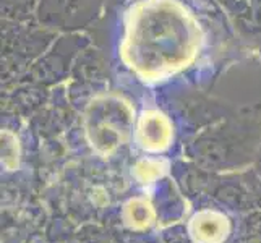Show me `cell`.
Returning a JSON list of instances; mask_svg holds the SVG:
<instances>
[{"instance_id":"cell-1","label":"cell","mask_w":261,"mask_h":243,"mask_svg":"<svg viewBox=\"0 0 261 243\" xmlns=\"http://www.w3.org/2000/svg\"><path fill=\"white\" fill-rule=\"evenodd\" d=\"M44 15L62 24L85 23L94 10V0H44Z\"/></svg>"},{"instance_id":"cell-2","label":"cell","mask_w":261,"mask_h":243,"mask_svg":"<svg viewBox=\"0 0 261 243\" xmlns=\"http://www.w3.org/2000/svg\"><path fill=\"white\" fill-rule=\"evenodd\" d=\"M190 230L198 243H221L227 235V221L221 214L201 212L193 218Z\"/></svg>"},{"instance_id":"cell-3","label":"cell","mask_w":261,"mask_h":243,"mask_svg":"<svg viewBox=\"0 0 261 243\" xmlns=\"http://www.w3.org/2000/svg\"><path fill=\"white\" fill-rule=\"evenodd\" d=\"M125 218L132 227H148L152 221V209L145 201H132L125 209Z\"/></svg>"},{"instance_id":"cell-4","label":"cell","mask_w":261,"mask_h":243,"mask_svg":"<svg viewBox=\"0 0 261 243\" xmlns=\"http://www.w3.org/2000/svg\"><path fill=\"white\" fill-rule=\"evenodd\" d=\"M7 4H12V5H16V8L20 7H28V4L31 5L33 0H5Z\"/></svg>"}]
</instances>
